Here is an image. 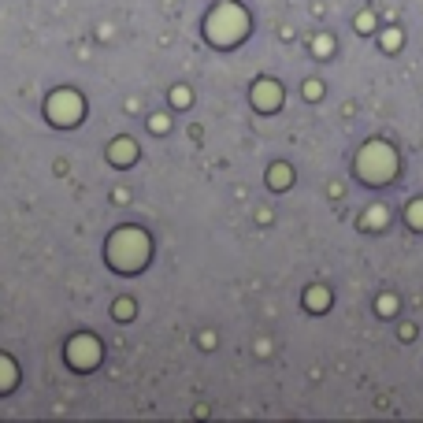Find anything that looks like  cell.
Instances as JSON below:
<instances>
[{
  "label": "cell",
  "instance_id": "obj_1",
  "mask_svg": "<svg viewBox=\"0 0 423 423\" xmlns=\"http://www.w3.org/2000/svg\"><path fill=\"white\" fill-rule=\"evenodd\" d=\"M108 253H112V263H119V268H138V263L145 260V253H149V242L138 234V230H119L112 237V245H108Z\"/></svg>",
  "mask_w": 423,
  "mask_h": 423
},
{
  "label": "cell",
  "instance_id": "obj_2",
  "mask_svg": "<svg viewBox=\"0 0 423 423\" xmlns=\"http://www.w3.org/2000/svg\"><path fill=\"white\" fill-rule=\"evenodd\" d=\"M379 164H382V167H393V156H390L386 145H372V149L360 152V175H364V178H372V182L386 178V175L379 171Z\"/></svg>",
  "mask_w": 423,
  "mask_h": 423
},
{
  "label": "cell",
  "instance_id": "obj_3",
  "mask_svg": "<svg viewBox=\"0 0 423 423\" xmlns=\"http://www.w3.org/2000/svg\"><path fill=\"white\" fill-rule=\"evenodd\" d=\"M78 112H82V104H78L74 93H60V97H52V100H48V115H52V119H60V123H74Z\"/></svg>",
  "mask_w": 423,
  "mask_h": 423
},
{
  "label": "cell",
  "instance_id": "obj_4",
  "mask_svg": "<svg viewBox=\"0 0 423 423\" xmlns=\"http://www.w3.org/2000/svg\"><path fill=\"white\" fill-rule=\"evenodd\" d=\"M279 97H282V93H279L275 86H256V104H260L263 112H271V108H275V100H279Z\"/></svg>",
  "mask_w": 423,
  "mask_h": 423
},
{
  "label": "cell",
  "instance_id": "obj_5",
  "mask_svg": "<svg viewBox=\"0 0 423 423\" xmlns=\"http://www.w3.org/2000/svg\"><path fill=\"white\" fill-rule=\"evenodd\" d=\"M412 223H416V230H423V201L412 204Z\"/></svg>",
  "mask_w": 423,
  "mask_h": 423
}]
</instances>
